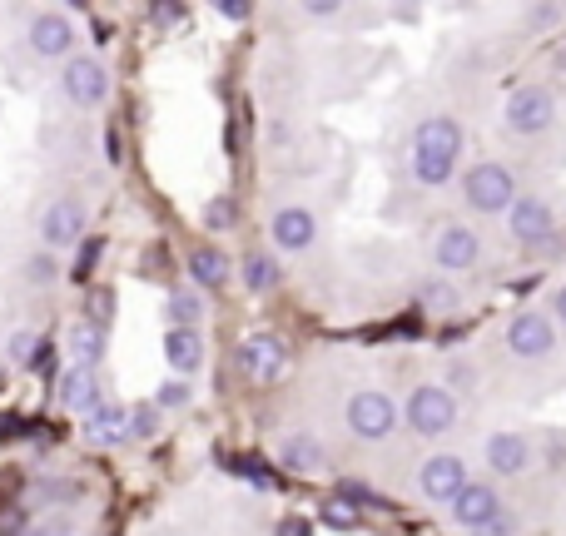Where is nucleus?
Listing matches in <instances>:
<instances>
[{"mask_svg":"<svg viewBox=\"0 0 566 536\" xmlns=\"http://www.w3.org/2000/svg\"><path fill=\"white\" fill-rule=\"evenodd\" d=\"M10 358H15V363H45V348H40V338H35L30 328H20V333L10 338Z\"/></svg>","mask_w":566,"mask_h":536,"instance_id":"nucleus-28","label":"nucleus"},{"mask_svg":"<svg viewBox=\"0 0 566 536\" xmlns=\"http://www.w3.org/2000/svg\"><path fill=\"white\" fill-rule=\"evenodd\" d=\"M403 417H408L413 432H423V437H442V432L457 422V402H452L447 388L423 383V388H413V398H408V407H403Z\"/></svg>","mask_w":566,"mask_h":536,"instance_id":"nucleus-3","label":"nucleus"},{"mask_svg":"<svg viewBox=\"0 0 566 536\" xmlns=\"http://www.w3.org/2000/svg\"><path fill=\"white\" fill-rule=\"evenodd\" d=\"M25 527V507H0V536H15Z\"/></svg>","mask_w":566,"mask_h":536,"instance_id":"nucleus-34","label":"nucleus"},{"mask_svg":"<svg viewBox=\"0 0 566 536\" xmlns=\"http://www.w3.org/2000/svg\"><path fill=\"white\" fill-rule=\"evenodd\" d=\"M65 95H70V105H100L105 95H110V75H105V65L100 60H70L65 65Z\"/></svg>","mask_w":566,"mask_h":536,"instance_id":"nucleus-9","label":"nucleus"},{"mask_svg":"<svg viewBox=\"0 0 566 536\" xmlns=\"http://www.w3.org/2000/svg\"><path fill=\"white\" fill-rule=\"evenodd\" d=\"M100 249H105V244H100V239H90V244L80 249V264H75V273H90V268H95V259H100Z\"/></svg>","mask_w":566,"mask_h":536,"instance_id":"nucleus-36","label":"nucleus"},{"mask_svg":"<svg viewBox=\"0 0 566 536\" xmlns=\"http://www.w3.org/2000/svg\"><path fill=\"white\" fill-rule=\"evenodd\" d=\"M50 273H55V259H50V254H35V259H30V278H40V283H45Z\"/></svg>","mask_w":566,"mask_h":536,"instance_id":"nucleus-38","label":"nucleus"},{"mask_svg":"<svg viewBox=\"0 0 566 536\" xmlns=\"http://www.w3.org/2000/svg\"><path fill=\"white\" fill-rule=\"evenodd\" d=\"M552 308H557V318H562V323H566V283H562V288H557V298H552Z\"/></svg>","mask_w":566,"mask_h":536,"instance_id":"nucleus-42","label":"nucleus"},{"mask_svg":"<svg viewBox=\"0 0 566 536\" xmlns=\"http://www.w3.org/2000/svg\"><path fill=\"white\" fill-rule=\"evenodd\" d=\"M318 239V219L308 214V209H279L274 214V244L288 249V254H298V249H308Z\"/></svg>","mask_w":566,"mask_h":536,"instance_id":"nucleus-16","label":"nucleus"},{"mask_svg":"<svg viewBox=\"0 0 566 536\" xmlns=\"http://www.w3.org/2000/svg\"><path fill=\"white\" fill-rule=\"evenodd\" d=\"M457 154H462V130L457 120L437 115V120H423L418 134H413V179L427 184V189H442L457 169Z\"/></svg>","mask_w":566,"mask_h":536,"instance_id":"nucleus-1","label":"nucleus"},{"mask_svg":"<svg viewBox=\"0 0 566 536\" xmlns=\"http://www.w3.org/2000/svg\"><path fill=\"white\" fill-rule=\"evenodd\" d=\"M477 259H482V244H477V234L467 224H447L437 234V264L447 268V273H462V268H472Z\"/></svg>","mask_w":566,"mask_h":536,"instance_id":"nucleus-11","label":"nucleus"},{"mask_svg":"<svg viewBox=\"0 0 566 536\" xmlns=\"http://www.w3.org/2000/svg\"><path fill=\"white\" fill-rule=\"evenodd\" d=\"M164 308H169V323H174V328H194V323L204 318V303H199L194 293H169Z\"/></svg>","mask_w":566,"mask_h":536,"instance_id":"nucleus-23","label":"nucleus"},{"mask_svg":"<svg viewBox=\"0 0 566 536\" xmlns=\"http://www.w3.org/2000/svg\"><path fill=\"white\" fill-rule=\"evenodd\" d=\"M472 536H517V517H512V512H502V517H492L487 527H477Z\"/></svg>","mask_w":566,"mask_h":536,"instance_id":"nucleus-32","label":"nucleus"},{"mask_svg":"<svg viewBox=\"0 0 566 536\" xmlns=\"http://www.w3.org/2000/svg\"><path fill=\"white\" fill-rule=\"evenodd\" d=\"M244 368H249L254 383H274V378L283 373V343L274 338V333L244 338Z\"/></svg>","mask_w":566,"mask_h":536,"instance_id":"nucleus-13","label":"nucleus"},{"mask_svg":"<svg viewBox=\"0 0 566 536\" xmlns=\"http://www.w3.org/2000/svg\"><path fill=\"white\" fill-rule=\"evenodd\" d=\"M527 462H532V442L522 432H492L487 437V467L492 472L517 477V472H527Z\"/></svg>","mask_w":566,"mask_h":536,"instance_id":"nucleus-12","label":"nucleus"},{"mask_svg":"<svg viewBox=\"0 0 566 536\" xmlns=\"http://www.w3.org/2000/svg\"><path fill=\"white\" fill-rule=\"evenodd\" d=\"M189 273H194L204 288H219V283L229 278V259H224L219 249H194V254H189Z\"/></svg>","mask_w":566,"mask_h":536,"instance_id":"nucleus-22","label":"nucleus"},{"mask_svg":"<svg viewBox=\"0 0 566 536\" xmlns=\"http://www.w3.org/2000/svg\"><path fill=\"white\" fill-rule=\"evenodd\" d=\"M566 10L562 5H527V20H532V30H547V25H557Z\"/></svg>","mask_w":566,"mask_h":536,"instance_id":"nucleus-31","label":"nucleus"},{"mask_svg":"<svg viewBox=\"0 0 566 536\" xmlns=\"http://www.w3.org/2000/svg\"><path fill=\"white\" fill-rule=\"evenodd\" d=\"M462 194H467V204H472L477 214H502V209L512 214V204H517V179H512L507 164H477V169H467Z\"/></svg>","mask_w":566,"mask_h":536,"instance_id":"nucleus-2","label":"nucleus"},{"mask_svg":"<svg viewBox=\"0 0 566 536\" xmlns=\"http://www.w3.org/2000/svg\"><path fill=\"white\" fill-rule=\"evenodd\" d=\"M318 517H323L333 532H353V527H358V507H353L348 497H328V502L318 507Z\"/></svg>","mask_w":566,"mask_h":536,"instance_id":"nucleus-24","label":"nucleus"},{"mask_svg":"<svg viewBox=\"0 0 566 536\" xmlns=\"http://www.w3.org/2000/svg\"><path fill=\"white\" fill-rule=\"evenodd\" d=\"M105 159H110V164H115V159H120V139H115V130L105 134Z\"/></svg>","mask_w":566,"mask_h":536,"instance_id":"nucleus-40","label":"nucleus"},{"mask_svg":"<svg viewBox=\"0 0 566 536\" xmlns=\"http://www.w3.org/2000/svg\"><path fill=\"white\" fill-rule=\"evenodd\" d=\"M274 536H313V527H308L303 517H283L279 532H274Z\"/></svg>","mask_w":566,"mask_h":536,"instance_id":"nucleus-37","label":"nucleus"},{"mask_svg":"<svg viewBox=\"0 0 566 536\" xmlns=\"http://www.w3.org/2000/svg\"><path fill=\"white\" fill-rule=\"evenodd\" d=\"M80 229H85V209H80V199H60V204H50V214H45V224H40V234H45L50 249L75 244Z\"/></svg>","mask_w":566,"mask_h":536,"instance_id":"nucleus-14","label":"nucleus"},{"mask_svg":"<svg viewBox=\"0 0 566 536\" xmlns=\"http://www.w3.org/2000/svg\"><path fill=\"white\" fill-rule=\"evenodd\" d=\"M154 427H159V402H135L130 407V437H154Z\"/></svg>","mask_w":566,"mask_h":536,"instance_id":"nucleus-27","label":"nucleus"},{"mask_svg":"<svg viewBox=\"0 0 566 536\" xmlns=\"http://www.w3.org/2000/svg\"><path fill=\"white\" fill-rule=\"evenodd\" d=\"M502 115H507V130L542 134V130H552V120H557V100H552L542 85H522V90L507 95Z\"/></svg>","mask_w":566,"mask_h":536,"instance_id":"nucleus-4","label":"nucleus"},{"mask_svg":"<svg viewBox=\"0 0 566 536\" xmlns=\"http://www.w3.org/2000/svg\"><path fill=\"white\" fill-rule=\"evenodd\" d=\"M507 229H512V239H517V244L542 249V244H552V239H557V214H552L542 199H517V204H512V214H507Z\"/></svg>","mask_w":566,"mask_h":536,"instance_id":"nucleus-6","label":"nucleus"},{"mask_svg":"<svg viewBox=\"0 0 566 536\" xmlns=\"http://www.w3.org/2000/svg\"><path fill=\"white\" fill-rule=\"evenodd\" d=\"M164 358H169L174 373H194V368L204 363V343H199V333H194V328H169V338H164Z\"/></svg>","mask_w":566,"mask_h":536,"instance_id":"nucleus-19","label":"nucleus"},{"mask_svg":"<svg viewBox=\"0 0 566 536\" xmlns=\"http://www.w3.org/2000/svg\"><path fill=\"white\" fill-rule=\"evenodd\" d=\"M154 402H159V407H184V402H189V383H164Z\"/></svg>","mask_w":566,"mask_h":536,"instance_id":"nucleus-33","label":"nucleus"},{"mask_svg":"<svg viewBox=\"0 0 566 536\" xmlns=\"http://www.w3.org/2000/svg\"><path fill=\"white\" fill-rule=\"evenodd\" d=\"M418 482H423V492L432 502H447V507H452L457 492L467 487V467H462V457H447V452H442V457H427Z\"/></svg>","mask_w":566,"mask_h":536,"instance_id":"nucleus-10","label":"nucleus"},{"mask_svg":"<svg viewBox=\"0 0 566 536\" xmlns=\"http://www.w3.org/2000/svg\"><path fill=\"white\" fill-rule=\"evenodd\" d=\"M492 517H502V497H497V487H487V482H467V487L457 492V502H452V522L467 527V532H477V527H487Z\"/></svg>","mask_w":566,"mask_h":536,"instance_id":"nucleus-8","label":"nucleus"},{"mask_svg":"<svg viewBox=\"0 0 566 536\" xmlns=\"http://www.w3.org/2000/svg\"><path fill=\"white\" fill-rule=\"evenodd\" d=\"M204 224H209V229H219V234H224V229H234V224H239V204H234L229 194L209 199V204H204Z\"/></svg>","mask_w":566,"mask_h":536,"instance_id":"nucleus-25","label":"nucleus"},{"mask_svg":"<svg viewBox=\"0 0 566 536\" xmlns=\"http://www.w3.org/2000/svg\"><path fill=\"white\" fill-rule=\"evenodd\" d=\"M85 437H90L95 447H115V442H125V437H130V407H120V402H100V407L90 412V422H85Z\"/></svg>","mask_w":566,"mask_h":536,"instance_id":"nucleus-15","label":"nucleus"},{"mask_svg":"<svg viewBox=\"0 0 566 536\" xmlns=\"http://www.w3.org/2000/svg\"><path fill=\"white\" fill-rule=\"evenodd\" d=\"M149 20H154L159 30H174V25H184V20H189V10H184V5H174V0H154V5H149Z\"/></svg>","mask_w":566,"mask_h":536,"instance_id":"nucleus-29","label":"nucleus"},{"mask_svg":"<svg viewBox=\"0 0 566 536\" xmlns=\"http://www.w3.org/2000/svg\"><path fill=\"white\" fill-rule=\"evenodd\" d=\"M557 75H562V80H566V50H562V55H557Z\"/></svg>","mask_w":566,"mask_h":536,"instance_id":"nucleus-43","label":"nucleus"},{"mask_svg":"<svg viewBox=\"0 0 566 536\" xmlns=\"http://www.w3.org/2000/svg\"><path fill=\"white\" fill-rule=\"evenodd\" d=\"M60 402L70 412H95L100 407V373L95 368H70L60 383Z\"/></svg>","mask_w":566,"mask_h":536,"instance_id":"nucleus-17","label":"nucleus"},{"mask_svg":"<svg viewBox=\"0 0 566 536\" xmlns=\"http://www.w3.org/2000/svg\"><path fill=\"white\" fill-rule=\"evenodd\" d=\"M507 348L517 358H547L557 348V323L547 313H517L507 323Z\"/></svg>","mask_w":566,"mask_h":536,"instance_id":"nucleus-7","label":"nucleus"},{"mask_svg":"<svg viewBox=\"0 0 566 536\" xmlns=\"http://www.w3.org/2000/svg\"><path fill=\"white\" fill-rule=\"evenodd\" d=\"M283 467H293V472H318L323 467V442L318 437H308V432H293L288 442H283Z\"/></svg>","mask_w":566,"mask_h":536,"instance_id":"nucleus-20","label":"nucleus"},{"mask_svg":"<svg viewBox=\"0 0 566 536\" xmlns=\"http://www.w3.org/2000/svg\"><path fill=\"white\" fill-rule=\"evenodd\" d=\"M219 15L239 25V20H249V15H254V5H249V0H219Z\"/></svg>","mask_w":566,"mask_h":536,"instance_id":"nucleus-35","label":"nucleus"},{"mask_svg":"<svg viewBox=\"0 0 566 536\" xmlns=\"http://www.w3.org/2000/svg\"><path fill=\"white\" fill-rule=\"evenodd\" d=\"M244 283H249L254 293H269V288L279 283V268L269 264L264 254H254V259H244Z\"/></svg>","mask_w":566,"mask_h":536,"instance_id":"nucleus-26","label":"nucleus"},{"mask_svg":"<svg viewBox=\"0 0 566 536\" xmlns=\"http://www.w3.org/2000/svg\"><path fill=\"white\" fill-rule=\"evenodd\" d=\"M423 308H432V313H447V308H457V293H452L447 283H427V288H423Z\"/></svg>","mask_w":566,"mask_h":536,"instance_id":"nucleus-30","label":"nucleus"},{"mask_svg":"<svg viewBox=\"0 0 566 536\" xmlns=\"http://www.w3.org/2000/svg\"><path fill=\"white\" fill-rule=\"evenodd\" d=\"M303 15H338V5H328V0H308Z\"/></svg>","mask_w":566,"mask_h":536,"instance_id":"nucleus-39","label":"nucleus"},{"mask_svg":"<svg viewBox=\"0 0 566 536\" xmlns=\"http://www.w3.org/2000/svg\"><path fill=\"white\" fill-rule=\"evenodd\" d=\"M452 383L457 388H472V368H452Z\"/></svg>","mask_w":566,"mask_h":536,"instance_id":"nucleus-41","label":"nucleus"},{"mask_svg":"<svg viewBox=\"0 0 566 536\" xmlns=\"http://www.w3.org/2000/svg\"><path fill=\"white\" fill-rule=\"evenodd\" d=\"M70 40H75V25L65 15H40L30 20V45L40 55H70Z\"/></svg>","mask_w":566,"mask_h":536,"instance_id":"nucleus-18","label":"nucleus"},{"mask_svg":"<svg viewBox=\"0 0 566 536\" xmlns=\"http://www.w3.org/2000/svg\"><path fill=\"white\" fill-rule=\"evenodd\" d=\"M348 427L363 442H383L398 427V402L388 398V393H358V398L348 402Z\"/></svg>","mask_w":566,"mask_h":536,"instance_id":"nucleus-5","label":"nucleus"},{"mask_svg":"<svg viewBox=\"0 0 566 536\" xmlns=\"http://www.w3.org/2000/svg\"><path fill=\"white\" fill-rule=\"evenodd\" d=\"M100 353H105L100 323H75V328H70V358H75V368H95Z\"/></svg>","mask_w":566,"mask_h":536,"instance_id":"nucleus-21","label":"nucleus"}]
</instances>
